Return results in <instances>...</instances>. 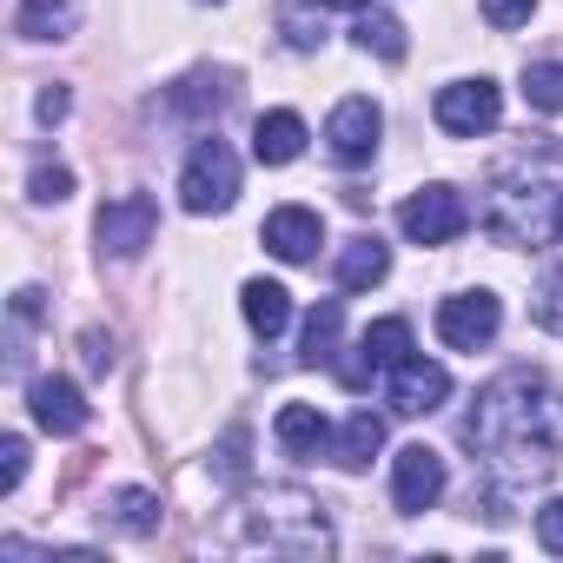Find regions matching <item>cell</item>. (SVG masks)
<instances>
[{"instance_id":"28","label":"cell","mask_w":563,"mask_h":563,"mask_svg":"<svg viewBox=\"0 0 563 563\" xmlns=\"http://www.w3.org/2000/svg\"><path fill=\"white\" fill-rule=\"evenodd\" d=\"M477 8H484V21H490V27H504V34H510V27H523V21L537 14V0H477Z\"/></svg>"},{"instance_id":"29","label":"cell","mask_w":563,"mask_h":563,"mask_svg":"<svg viewBox=\"0 0 563 563\" xmlns=\"http://www.w3.org/2000/svg\"><path fill=\"white\" fill-rule=\"evenodd\" d=\"M537 325L563 332V272H550V278H543V292H537Z\"/></svg>"},{"instance_id":"16","label":"cell","mask_w":563,"mask_h":563,"mask_svg":"<svg viewBox=\"0 0 563 563\" xmlns=\"http://www.w3.org/2000/svg\"><path fill=\"white\" fill-rule=\"evenodd\" d=\"M385 272H391V245H385L378 232H358V239L339 245V286H345V292H372Z\"/></svg>"},{"instance_id":"8","label":"cell","mask_w":563,"mask_h":563,"mask_svg":"<svg viewBox=\"0 0 563 563\" xmlns=\"http://www.w3.org/2000/svg\"><path fill=\"white\" fill-rule=\"evenodd\" d=\"M497 325H504V299H497V292H451V299L438 306V339H444L451 352L490 345Z\"/></svg>"},{"instance_id":"1","label":"cell","mask_w":563,"mask_h":563,"mask_svg":"<svg viewBox=\"0 0 563 563\" xmlns=\"http://www.w3.org/2000/svg\"><path fill=\"white\" fill-rule=\"evenodd\" d=\"M457 438L484 457V477L497 497L530 490L556 471L563 451V391L543 372H504L477 391V405L464 411Z\"/></svg>"},{"instance_id":"7","label":"cell","mask_w":563,"mask_h":563,"mask_svg":"<svg viewBox=\"0 0 563 563\" xmlns=\"http://www.w3.org/2000/svg\"><path fill=\"white\" fill-rule=\"evenodd\" d=\"M153 232H159V206H153V192H120V199L100 206V252H113V258H140V252L153 245Z\"/></svg>"},{"instance_id":"14","label":"cell","mask_w":563,"mask_h":563,"mask_svg":"<svg viewBox=\"0 0 563 563\" xmlns=\"http://www.w3.org/2000/svg\"><path fill=\"white\" fill-rule=\"evenodd\" d=\"M27 411H34V424H41V431H54V438H74V431H87V418H93L74 378H34Z\"/></svg>"},{"instance_id":"13","label":"cell","mask_w":563,"mask_h":563,"mask_svg":"<svg viewBox=\"0 0 563 563\" xmlns=\"http://www.w3.org/2000/svg\"><path fill=\"white\" fill-rule=\"evenodd\" d=\"M444 398H451V372L438 358H405L391 372V411L398 418H431Z\"/></svg>"},{"instance_id":"26","label":"cell","mask_w":563,"mask_h":563,"mask_svg":"<svg viewBox=\"0 0 563 563\" xmlns=\"http://www.w3.org/2000/svg\"><path fill=\"white\" fill-rule=\"evenodd\" d=\"M27 192H34L41 206H60V199L74 192V173H67V166H34V179H27Z\"/></svg>"},{"instance_id":"32","label":"cell","mask_w":563,"mask_h":563,"mask_svg":"<svg viewBox=\"0 0 563 563\" xmlns=\"http://www.w3.org/2000/svg\"><path fill=\"white\" fill-rule=\"evenodd\" d=\"M67 107H74V100H67V87H47V93H41V120H47V126H54V120H67Z\"/></svg>"},{"instance_id":"23","label":"cell","mask_w":563,"mask_h":563,"mask_svg":"<svg viewBox=\"0 0 563 563\" xmlns=\"http://www.w3.org/2000/svg\"><path fill=\"white\" fill-rule=\"evenodd\" d=\"M352 41H358L365 54H378V60H405V21H391V14H378V8H358Z\"/></svg>"},{"instance_id":"11","label":"cell","mask_w":563,"mask_h":563,"mask_svg":"<svg viewBox=\"0 0 563 563\" xmlns=\"http://www.w3.org/2000/svg\"><path fill=\"white\" fill-rule=\"evenodd\" d=\"M265 252L272 258H286V265H312L319 258V245H325V219L312 212V206H278L272 219H265Z\"/></svg>"},{"instance_id":"17","label":"cell","mask_w":563,"mask_h":563,"mask_svg":"<svg viewBox=\"0 0 563 563\" xmlns=\"http://www.w3.org/2000/svg\"><path fill=\"white\" fill-rule=\"evenodd\" d=\"M239 306H245V325H252L258 339H278V332L292 325V292L278 286V278H245Z\"/></svg>"},{"instance_id":"19","label":"cell","mask_w":563,"mask_h":563,"mask_svg":"<svg viewBox=\"0 0 563 563\" xmlns=\"http://www.w3.org/2000/svg\"><path fill=\"white\" fill-rule=\"evenodd\" d=\"M272 438L286 444L292 457H319V451L332 444V424H325V411H319V405H286V411L272 418Z\"/></svg>"},{"instance_id":"31","label":"cell","mask_w":563,"mask_h":563,"mask_svg":"<svg viewBox=\"0 0 563 563\" xmlns=\"http://www.w3.org/2000/svg\"><path fill=\"white\" fill-rule=\"evenodd\" d=\"M278 21H286V41H292V47H319V41H325V27H312V14L299 8V0H292Z\"/></svg>"},{"instance_id":"4","label":"cell","mask_w":563,"mask_h":563,"mask_svg":"<svg viewBox=\"0 0 563 563\" xmlns=\"http://www.w3.org/2000/svg\"><path fill=\"white\" fill-rule=\"evenodd\" d=\"M232 199H239V153L225 140H199L179 173V206L206 219V212H225Z\"/></svg>"},{"instance_id":"27","label":"cell","mask_w":563,"mask_h":563,"mask_svg":"<svg viewBox=\"0 0 563 563\" xmlns=\"http://www.w3.org/2000/svg\"><path fill=\"white\" fill-rule=\"evenodd\" d=\"M21 477H27V438H0V490H21Z\"/></svg>"},{"instance_id":"22","label":"cell","mask_w":563,"mask_h":563,"mask_svg":"<svg viewBox=\"0 0 563 563\" xmlns=\"http://www.w3.org/2000/svg\"><path fill=\"white\" fill-rule=\"evenodd\" d=\"M339 332H345V306L319 299L306 319V365H339Z\"/></svg>"},{"instance_id":"12","label":"cell","mask_w":563,"mask_h":563,"mask_svg":"<svg viewBox=\"0 0 563 563\" xmlns=\"http://www.w3.org/2000/svg\"><path fill=\"white\" fill-rule=\"evenodd\" d=\"M405 358H411V325H405V319H378V325H365L358 358H345L339 372H345V385L358 391V385H372V372H398Z\"/></svg>"},{"instance_id":"10","label":"cell","mask_w":563,"mask_h":563,"mask_svg":"<svg viewBox=\"0 0 563 563\" xmlns=\"http://www.w3.org/2000/svg\"><path fill=\"white\" fill-rule=\"evenodd\" d=\"M391 497H398V510H431L438 497H444V457L431 451V444H405L398 457H391Z\"/></svg>"},{"instance_id":"9","label":"cell","mask_w":563,"mask_h":563,"mask_svg":"<svg viewBox=\"0 0 563 563\" xmlns=\"http://www.w3.org/2000/svg\"><path fill=\"white\" fill-rule=\"evenodd\" d=\"M378 133H385V113H378V100H365V93L339 100V107H332V120H325L332 159H345V166H365V159L378 153Z\"/></svg>"},{"instance_id":"15","label":"cell","mask_w":563,"mask_h":563,"mask_svg":"<svg viewBox=\"0 0 563 563\" xmlns=\"http://www.w3.org/2000/svg\"><path fill=\"white\" fill-rule=\"evenodd\" d=\"M252 153H258V166H292V159L306 153V120H299L292 107L258 113V126H252Z\"/></svg>"},{"instance_id":"6","label":"cell","mask_w":563,"mask_h":563,"mask_svg":"<svg viewBox=\"0 0 563 563\" xmlns=\"http://www.w3.org/2000/svg\"><path fill=\"white\" fill-rule=\"evenodd\" d=\"M431 113H438V126L451 140H477V133H490L504 120V93L490 80H451V87H438Z\"/></svg>"},{"instance_id":"3","label":"cell","mask_w":563,"mask_h":563,"mask_svg":"<svg viewBox=\"0 0 563 563\" xmlns=\"http://www.w3.org/2000/svg\"><path fill=\"white\" fill-rule=\"evenodd\" d=\"M239 543L265 556H332V523L306 490H265V504L245 510Z\"/></svg>"},{"instance_id":"5","label":"cell","mask_w":563,"mask_h":563,"mask_svg":"<svg viewBox=\"0 0 563 563\" xmlns=\"http://www.w3.org/2000/svg\"><path fill=\"white\" fill-rule=\"evenodd\" d=\"M398 225L411 245H451L464 225H471V199L457 186H418L405 206H398Z\"/></svg>"},{"instance_id":"30","label":"cell","mask_w":563,"mask_h":563,"mask_svg":"<svg viewBox=\"0 0 563 563\" xmlns=\"http://www.w3.org/2000/svg\"><path fill=\"white\" fill-rule=\"evenodd\" d=\"M537 543H543L550 556H563V497H550V504L537 510Z\"/></svg>"},{"instance_id":"33","label":"cell","mask_w":563,"mask_h":563,"mask_svg":"<svg viewBox=\"0 0 563 563\" xmlns=\"http://www.w3.org/2000/svg\"><path fill=\"white\" fill-rule=\"evenodd\" d=\"M319 8H352L358 14V8H372V0H319Z\"/></svg>"},{"instance_id":"21","label":"cell","mask_w":563,"mask_h":563,"mask_svg":"<svg viewBox=\"0 0 563 563\" xmlns=\"http://www.w3.org/2000/svg\"><path fill=\"white\" fill-rule=\"evenodd\" d=\"M378 451H385V418H378V411H352V418L339 424V438H332V457H339L345 471H365Z\"/></svg>"},{"instance_id":"20","label":"cell","mask_w":563,"mask_h":563,"mask_svg":"<svg viewBox=\"0 0 563 563\" xmlns=\"http://www.w3.org/2000/svg\"><path fill=\"white\" fill-rule=\"evenodd\" d=\"M74 27H80V0H21L14 8L21 41H67Z\"/></svg>"},{"instance_id":"24","label":"cell","mask_w":563,"mask_h":563,"mask_svg":"<svg viewBox=\"0 0 563 563\" xmlns=\"http://www.w3.org/2000/svg\"><path fill=\"white\" fill-rule=\"evenodd\" d=\"M225 100H232V74H192V80H179V93H173L179 113H219Z\"/></svg>"},{"instance_id":"18","label":"cell","mask_w":563,"mask_h":563,"mask_svg":"<svg viewBox=\"0 0 563 563\" xmlns=\"http://www.w3.org/2000/svg\"><path fill=\"white\" fill-rule=\"evenodd\" d=\"M100 523L120 530V537H153V530H159V497L140 490V484H120V490H107Z\"/></svg>"},{"instance_id":"25","label":"cell","mask_w":563,"mask_h":563,"mask_svg":"<svg viewBox=\"0 0 563 563\" xmlns=\"http://www.w3.org/2000/svg\"><path fill=\"white\" fill-rule=\"evenodd\" d=\"M523 100L537 113H563V60H530L523 67Z\"/></svg>"},{"instance_id":"2","label":"cell","mask_w":563,"mask_h":563,"mask_svg":"<svg viewBox=\"0 0 563 563\" xmlns=\"http://www.w3.org/2000/svg\"><path fill=\"white\" fill-rule=\"evenodd\" d=\"M477 225L497 245H563V146H530L517 159H504L484 186Z\"/></svg>"}]
</instances>
